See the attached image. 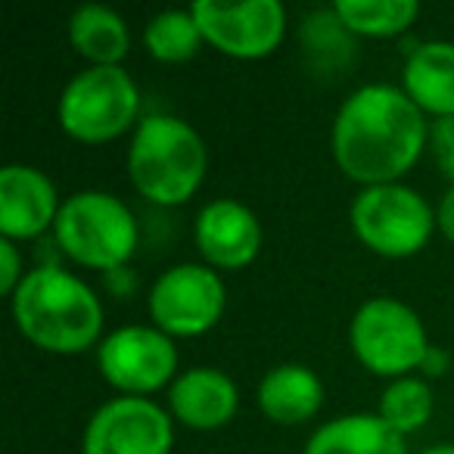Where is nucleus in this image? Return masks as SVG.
Here are the masks:
<instances>
[{
	"instance_id": "1",
	"label": "nucleus",
	"mask_w": 454,
	"mask_h": 454,
	"mask_svg": "<svg viewBox=\"0 0 454 454\" xmlns=\"http://www.w3.org/2000/svg\"><path fill=\"white\" fill-rule=\"evenodd\" d=\"M429 125L417 103L395 84H364L352 90L333 119V159L342 175L364 187L395 184L414 168Z\"/></svg>"
},
{
	"instance_id": "2",
	"label": "nucleus",
	"mask_w": 454,
	"mask_h": 454,
	"mask_svg": "<svg viewBox=\"0 0 454 454\" xmlns=\"http://www.w3.org/2000/svg\"><path fill=\"white\" fill-rule=\"evenodd\" d=\"M10 302L20 333L38 348L53 355H75L100 340V296L59 265H38L26 271Z\"/></svg>"
},
{
	"instance_id": "3",
	"label": "nucleus",
	"mask_w": 454,
	"mask_h": 454,
	"mask_svg": "<svg viewBox=\"0 0 454 454\" xmlns=\"http://www.w3.org/2000/svg\"><path fill=\"white\" fill-rule=\"evenodd\" d=\"M206 140L177 115H144L128 146V175L137 193L156 206H181L202 187Z\"/></svg>"
},
{
	"instance_id": "4",
	"label": "nucleus",
	"mask_w": 454,
	"mask_h": 454,
	"mask_svg": "<svg viewBox=\"0 0 454 454\" xmlns=\"http://www.w3.org/2000/svg\"><path fill=\"white\" fill-rule=\"evenodd\" d=\"M137 218L106 190H78L69 200L53 224V240L72 262L97 271H119L137 249Z\"/></svg>"
},
{
	"instance_id": "5",
	"label": "nucleus",
	"mask_w": 454,
	"mask_h": 454,
	"mask_svg": "<svg viewBox=\"0 0 454 454\" xmlns=\"http://www.w3.org/2000/svg\"><path fill=\"white\" fill-rule=\"evenodd\" d=\"M57 115L69 137L106 144L140 125V88L121 66H88L63 88Z\"/></svg>"
},
{
	"instance_id": "6",
	"label": "nucleus",
	"mask_w": 454,
	"mask_h": 454,
	"mask_svg": "<svg viewBox=\"0 0 454 454\" xmlns=\"http://www.w3.org/2000/svg\"><path fill=\"white\" fill-rule=\"evenodd\" d=\"M348 218L355 237L386 259L417 255L435 231V208L402 181L364 187L352 200Z\"/></svg>"
},
{
	"instance_id": "7",
	"label": "nucleus",
	"mask_w": 454,
	"mask_h": 454,
	"mask_svg": "<svg viewBox=\"0 0 454 454\" xmlns=\"http://www.w3.org/2000/svg\"><path fill=\"white\" fill-rule=\"evenodd\" d=\"M348 342L367 371L392 380L423 367L433 348L420 315L392 296H377L358 305L348 324Z\"/></svg>"
},
{
	"instance_id": "8",
	"label": "nucleus",
	"mask_w": 454,
	"mask_h": 454,
	"mask_svg": "<svg viewBox=\"0 0 454 454\" xmlns=\"http://www.w3.org/2000/svg\"><path fill=\"white\" fill-rule=\"evenodd\" d=\"M150 317L171 340L200 336L218 324L227 305V290L221 274L212 265L181 262L171 265L150 286Z\"/></svg>"
},
{
	"instance_id": "9",
	"label": "nucleus",
	"mask_w": 454,
	"mask_h": 454,
	"mask_svg": "<svg viewBox=\"0 0 454 454\" xmlns=\"http://www.w3.org/2000/svg\"><path fill=\"white\" fill-rule=\"evenodd\" d=\"M97 364L109 386L121 395H150L162 386L175 383L177 348L168 333L159 327H119L106 333L97 348Z\"/></svg>"
},
{
	"instance_id": "10",
	"label": "nucleus",
	"mask_w": 454,
	"mask_h": 454,
	"mask_svg": "<svg viewBox=\"0 0 454 454\" xmlns=\"http://www.w3.org/2000/svg\"><path fill=\"white\" fill-rule=\"evenodd\" d=\"M206 44L234 59H262L280 47L286 35V10L280 0H196L190 4Z\"/></svg>"
},
{
	"instance_id": "11",
	"label": "nucleus",
	"mask_w": 454,
	"mask_h": 454,
	"mask_svg": "<svg viewBox=\"0 0 454 454\" xmlns=\"http://www.w3.org/2000/svg\"><path fill=\"white\" fill-rule=\"evenodd\" d=\"M175 423L165 408L140 395H121L100 404L84 427V454H168Z\"/></svg>"
},
{
	"instance_id": "12",
	"label": "nucleus",
	"mask_w": 454,
	"mask_h": 454,
	"mask_svg": "<svg viewBox=\"0 0 454 454\" xmlns=\"http://www.w3.org/2000/svg\"><path fill=\"white\" fill-rule=\"evenodd\" d=\"M63 208L57 184L35 165H4L0 168V237L35 240L57 224Z\"/></svg>"
},
{
	"instance_id": "13",
	"label": "nucleus",
	"mask_w": 454,
	"mask_h": 454,
	"mask_svg": "<svg viewBox=\"0 0 454 454\" xmlns=\"http://www.w3.org/2000/svg\"><path fill=\"white\" fill-rule=\"evenodd\" d=\"M193 240L212 268L237 271L255 262L262 249V224L240 200H212L200 208Z\"/></svg>"
},
{
	"instance_id": "14",
	"label": "nucleus",
	"mask_w": 454,
	"mask_h": 454,
	"mask_svg": "<svg viewBox=\"0 0 454 454\" xmlns=\"http://www.w3.org/2000/svg\"><path fill=\"white\" fill-rule=\"evenodd\" d=\"M240 408V389L218 367H190L168 386L171 417L190 429H221Z\"/></svg>"
},
{
	"instance_id": "15",
	"label": "nucleus",
	"mask_w": 454,
	"mask_h": 454,
	"mask_svg": "<svg viewBox=\"0 0 454 454\" xmlns=\"http://www.w3.org/2000/svg\"><path fill=\"white\" fill-rule=\"evenodd\" d=\"M402 90L420 113L435 119L454 115V41H423L411 51L402 72Z\"/></svg>"
},
{
	"instance_id": "16",
	"label": "nucleus",
	"mask_w": 454,
	"mask_h": 454,
	"mask_svg": "<svg viewBox=\"0 0 454 454\" xmlns=\"http://www.w3.org/2000/svg\"><path fill=\"white\" fill-rule=\"evenodd\" d=\"M324 383L311 367L305 364H278L262 377L259 383V408L268 420L296 427L321 411Z\"/></svg>"
},
{
	"instance_id": "17",
	"label": "nucleus",
	"mask_w": 454,
	"mask_h": 454,
	"mask_svg": "<svg viewBox=\"0 0 454 454\" xmlns=\"http://www.w3.org/2000/svg\"><path fill=\"white\" fill-rule=\"evenodd\" d=\"M305 454H408V445L380 414H346L317 427Z\"/></svg>"
},
{
	"instance_id": "18",
	"label": "nucleus",
	"mask_w": 454,
	"mask_h": 454,
	"mask_svg": "<svg viewBox=\"0 0 454 454\" xmlns=\"http://www.w3.org/2000/svg\"><path fill=\"white\" fill-rule=\"evenodd\" d=\"M69 41L90 66H121L131 47L128 22L103 4H84L69 16Z\"/></svg>"
},
{
	"instance_id": "19",
	"label": "nucleus",
	"mask_w": 454,
	"mask_h": 454,
	"mask_svg": "<svg viewBox=\"0 0 454 454\" xmlns=\"http://www.w3.org/2000/svg\"><path fill=\"white\" fill-rule=\"evenodd\" d=\"M333 13L352 35L392 38L414 26L420 16L417 0H336Z\"/></svg>"
},
{
	"instance_id": "20",
	"label": "nucleus",
	"mask_w": 454,
	"mask_h": 454,
	"mask_svg": "<svg viewBox=\"0 0 454 454\" xmlns=\"http://www.w3.org/2000/svg\"><path fill=\"white\" fill-rule=\"evenodd\" d=\"M202 32L196 26L193 10H162L144 28V47L159 63H187L202 44Z\"/></svg>"
},
{
	"instance_id": "21",
	"label": "nucleus",
	"mask_w": 454,
	"mask_h": 454,
	"mask_svg": "<svg viewBox=\"0 0 454 454\" xmlns=\"http://www.w3.org/2000/svg\"><path fill=\"white\" fill-rule=\"evenodd\" d=\"M377 414L395 433H417L433 417V389L423 377H398L380 395Z\"/></svg>"
},
{
	"instance_id": "22",
	"label": "nucleus",
	"mask_w": 454,
	"mask_h": 454,
	"mask_svg": "<svg viewBox=\"0 0 454 454\" xmlns=\"http://www.w3.org/2000/svg\"><path fill=\"white\" fill-rule=\"evenodd\" d=\"M429 146H433L435 165L442 168V175L454 184V115L433 121V128H429Z\"/></svg>"
},
{
	"instance_id": "23",
	"label": "nucleus",
	"mask_w": 454,
	"mask_h": 454,
	"mask_svg": "<svg viewBox=\"0 0 454 454\" xmlns=\"http://www.w3.org/2000/svg\"><path fill=\"white\" fill-rule=\"evenodd\" d=\"M22 255H20V247L7 237H0V293H7L13 299V293L20 290L22 284Z\"/></svg>"
},
{
	"instance_id": "24",
	"label": "nucleus",
	"mask_w": 454,
	"mask_h": 454,
	"mask_svg": "<svg viewBox=\"0 0 454 454\" xmlns=\"http://www.w3.org/2000/svg\"><path fill=\"white\" fill-rule=\"evenodd\" d=\"M435 231H439L445 240L454 243V184L439 196V206H435Z\"/></svg>"
},
{
	"instance_id": "25",
	"label": "nucleus",
	"mask_w": 454,
	"mask_h": 454,
	"mask_svg": "<svg viewBox=\"0 0 454 454\" xmlns=\"http://www.w3.org/2000/svg\"><path fill=\"white\" fill-rule=\"evenodd\" d=\"M442 367H445V355H442L439 348H429V355H427V361H423L420 371L429 373V377H439Z\"/></svg>"
},
{
	"instance_id": "26",
	"label": "nucleus",
	"mask_w": 454,
	"mask_h": 454,
	"mask_svg": "<svg viewBox=\"0 0 454 454\" xmlns=\"http://www.w3.org/2000/svg\"><path fill=\"white\" fill-rule=\"evenodd\" d=\"M420 454H454V445H433V448H427V451H420Z\"/></svg>"
}]
</instances>
